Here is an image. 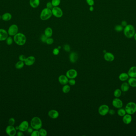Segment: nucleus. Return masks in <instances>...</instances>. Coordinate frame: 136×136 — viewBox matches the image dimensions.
<instances>
[{"instance_id":"nucleus-1","label":"nucleus","mask_w":136,"mask_h":136,"mask_svg":"<svg viewBox=\"0 0 136 136\" xmlns=\"http://www.w3.org/2000/svg\"><path fill=\"white\" fill-rule=\"evenodd\" d=\"M13 38L14 42L20 46L24 45L26 42V37L25 35L21 32H18L14 36Z\"/></svg>"},{"instance_id":"nucleus-2","label":"nucleus","mask_w":136,"mask_h":136,"mask_svg":"<svg viewBox=\"0 0 136 136\" xmlns=\"http://www.w3.org/2000/svg\"><path fill=\"white\" fill-rule=\"evenodd\" d=\"M30 125L31 127H32L33 129L39 130V129L42 128V120L38 117H34L31 120Z\"/></svg>"},{"instance_id":"nucleus-3","label":"nucleus","mask_w":136,"mask_h":136,"mask_svg":"<svg viewBox=\"0 0 136 136\" xmlns=\"http://www.w3.org/2000/svg\"><path fill=\"white\" fill-rule=\"evenodd\" d=\"M135 28L132 25H127L124 29V34L127 38H132L135 35Z\"/></svg>"},{"instance_id":"nucleus-4","label":"nucleus","mask_w":136,"mask_h":136,"mask_svg":"<svg viewBox=\"0 0 136 136\" xmlns=\"http://www.w3.org/2000/svg\"><path fill=\"white\" fill-rule=\"evenodd\" d=\"M52 10L50 9L45 8L43 9L41 12L40 18L42 20H46L49 19L52 17Z\"/></svg>"},{"instance_id":"nucleus-5","label":"nucleus","mask_w":136,"mask_h":136,"mask_svg":"<svg viewBox=\"0 0 136 136\" xmlns=\"http://www.w3.org/2000/svg\"><path fill=\"white\" fill-rule=\"evenodd\" d=\"M125 109L127 113L133 115L136 113V104L133 102H130L126 105Z\"/></svg>"},{"instance_id":"nucleus-6","label":"nucleus","mask_w":136,"mask_h":136,"mask_svg":"<svg viewBox=\"0 0 136 136\" xmlns=\"http://www.w3.org/2000/svg\"><path fill=\"white\" fill-rule=\"evenodd\" d=\"M7 32L9 36L13 37L19 32V27L16 24H12L9 27Z\"/></svg>"},{"instance_id":"nucleus-7","label":"nucleus","mask_w":136,"mask_h":136,"mask_svg":"<svg viewBox=\"0 0 136 136\" xmlns=\"http://www.w3.org/2000/svg\"><path fill=\"white\" fill-rule=\"evenodd\" d=\"M52 15L57 18H60L63 16V13L61 9L58 6L53 7L52 9Z\"/></svg>"},{"instance_id":"nucleus-8","label":"nucleus","mask_w":136,"mask_h":136,"mask_svg":"<svg viewBox=\"0 0 136 136\" xmlns=\"http://www.w3.org/2000/svg\"><path fill=\"white\" fill-rule=\"evenodd\" d=\"M109 107L106 105H102L99 108L98 113L99 115L102 116L106 115L109 111Z\"/></svg>"},{"instance_id":"nucleus-9","label":"nucleus","mask_w":136,"mask_h":136,"mask_svg":"<svg viewBox=\"0 0 136 136\" xmlns=\"http://www.w3.org/2000/svg\"><path fill=\"white\" fill-rule=\"evenodd\" d=\"M5 131L6 134L9 136H14L17 133V131L16 128L13 126L9 125L6 127Z\"/></svg>"},{"instance_id":"nucleus-10","label":"nucleus","mask_w":136,"mask_h":136,"mask_svg":"<svg viewBox=\"0 0 136 136\" xmlns=\"http://www.w3.org/2000/svg\"><path fill=\"white\" fill-rule=\"evenodd\" d=\"M112 104L113 106L117 109H120L123 107V103L119 98H115L113 99Z\"/></svg>"},{"instance_id":"nucleus-11","label":"nucleus","mask_w":136,"mask_h":136,"mask_svg":"<svg viewBox=\"0 0 136 136\" xmlns=\"http://www.w3.org/2000/svg\"><path fill=\"white\" fill-rule=\"evenodd\" d=\"M77 76V71L75 69H70L66 72V76L69 79H75Z\"/></svg>"},{"instance_id":"nucleus-12","label":"nucleus","mask_w":136,"mask_h":136,"mask_svg":"<svg viewBox=\"0 0 136 136\" xmlns=\"http://www.w3.org/2000/svg\"><path fill=\"white\" fill-rule=\"evenodd\" d=\"M29 127V124L28 122L26 121H24L19 126V130L22 131L23 132L27 131L28 128Z\"/></svg>"},{"instance_id":"nucleus-13","label":"nucleus","mask_w":136,"mask_h":136,"mask_svg":"<svg viewBox=\"0 0 136 136\" xmlns=\"http://www.w3.org/2000/svg\"><path fill=\"white\" fill-rule=\"evenodd\" d=\"M9 36L7 31L3 28H0V42L6 40Z\"/></svg>"},{"instance_id":"nucleus-14","label":"nucleus","mask_w":136,"mask_h":136,"mask_svg":"<svg viewBox=\"0 0 136 136\" xmlns=\"http://www.w3.org/2000/svg\"><path fill=\"white\" fill-rule=\"evenodd\" d=\"M36 61V58L33 56H30L26 58L24 61L25 65L27 66H30L33 65Z\"/></svg>"},{"instance_id":"nucleus-15","label":"nucleus","mask_w":136,"mask_h":136,"mask_svg":"<svg viewBox=\"0 0 136 136\" xmlns=\"http://www.w3.org/2000/svg\"><path fill=\"white\" fill-rule=\"evenodd\" d=\"M105 60L108 62H112L114 61L115 56L111 52H106L104 55Z\"/></svg>"},{"instance_id":"nucleus-16","label":"nucleus","mask_w":136,"mask_h":136,"mask_svg":"<svg viewBox=\"0 0 136 136\" xmlns=\"http://www.w3.org/2000/svg\"><path fill=\"white\" fill-rule=\"evenodd\" d=\"M123 117V122L126 125L130 124L132 121V117L131 115L126 113Z\"/></svg>"},{"instance_id":"nucleus-17","label":"nucleus","mask_w":136,"mask_h":136,"mask_svg":"<svg viewBox=\"0 0 136 136\" xmlns=\"http://www.w3.org/2000/svg\"><path fill=\"white\" fill-rule=\"evenodd\" d=\"M59 82L61 84L65 85L67 84L69 82V78L66 76L64 75H61L59 77Z\"/></svg>"},{"instance_id":"nucleus-18","label":"nucleus","mask_w":136,"mask_h":136,"mask_svg":"<svg viewBox=\"0 0 136 136\" xmlns=\"http://www.w3.org/2000/svg\"><path fill=\"white\" fill-rule=\"evenodd\" d=\"M49 116L53 119H56L59 116V113L57 111L54 109H52L49 111L48 112Z\"/></svg>"},{"instance_id":"nucleus-19","label":"nucleus","mask_w":136,"mask_h":136,"mask_svg":"<svg viewBox=\"0 0 136 136\" xmlns=\"http://www.w3.org/2000/svg\"><path fill=\"white\" fill-rule=\"evenodd\" d=\"M78 59V55L76 52H72L70 53L69 56V60L70 62L75 63L76 62Z\"/></svg>"},{"instance_id":"nucleus-20","label":"nucleus","mask_w":136,"mask_h":136,"mask_svg":"<svg viewBox=\"0 0 136 136\" xmlns=\"http://www.w3.org/2000/svg\"><path fill=\"white\" fill-rule=\"evenodd\" d=\"M128 74L130 77H136V66L131 67L129 69Z\"/></svg>"},{"instance_id":"nucleus-21","label":"nucleus","mask_w":136,"mask_h":136,"mask_svg":"<svg viewBox=\"0 0 136 136\" xmlns=\"http://www.w3.org/2000/svg\"><path fill=\"white\" fill-rule=\"evenodd\" d=\"M12 19V15L10 12H5L2 15V19L5 22L10 21Z\"/></svg>"},{"instance_id":"nucleus-22","label":"nucleus","mask_w":136,"mask_h":136,"mask_svg":"<svg viewBox=\"0 0 136 136\" xmlns=\"http://www.w3.org/2000/svg\"><path fill=\"white\" fill-rule=\"evenodd\" d=\"M30 6L34 9L38 7L40 4V0H29Z\"/></svg>"},{"instance_id":"nucleus-23","label":"nucleus","mask_w":136,"mask_h":136,"mask_svg":"<svg viewBox=\"0 0 136 136\" xmlns=\"http://www.w3.org/2000/svg\"><path fill=\"white\" fill-rule=\"evenodd\" d=\"M53 30L50 27H47L44 31V35L47 38H50L53 35Z\"/></svg>"},{"instance_id":"nucleus-24","label":"nucleus","mask_w":136,"mask_h":136,"mask_svg":"<svg viewBox=\"0 0 136 136\" xmlns=\"http://www.w3.org/2000/svg\"><path fill=\"white\" fill-rule=\"evenodd\" d=\"M129 88H130V86L128 83L127 82L123 83L121 86V90L123 92H127L129 91Z\"/></svg>"},{"instance_id":"nucleus-25","label":"nucleus","mask_w":136,"mask_h":136,"mask_svg":"<svg viewBox=\"0 0 136 136\" xmlns=\"http://www.w3.org/2000/svg\"><path fill=\"white\" fill-rule=\"evenodd\" d=\"M129 77L128 74L126 73H122L119 75V78L120 81H124L127 80L129 79Z\"/></svg>"},{"instance_id":"nucleus-26","label":"nucleus","mask_w":136,"mask_h":136,"mask_svg":"<svg viewBox=\"0 0 136 136\" xmlns=\"http://www.w3.org/2000/svg\"><path fill=\"white\" fill-rule=\"evenodd\" d=\"M128 83L131 87H136V79L134 77H130L128 80Z\"/></svg>"},{"instance_id":"nucleus-27","label":"nucleus","mask_w":136,"mask_h":136,"mask_svg":"<svg viewBox=\"0 0 136 136\" xmlns=\"http://www.w3.org/2000/svg\"><path fill=\"white\" fill-rule=\"evenodd\" d=\"M24 62L23 61H18L17 62L16 64L15 67L17 69L20 70V69L22 68L24 66Z\"/></svg>"},{"instance_id":"nucleus-28","label":"nucleus","mask_w":136,"mask_h":136,"mask_svg":"<svg viewBox=\"0 0 136 136\" xmlns=\"http://www.w3.org/2000/svg\"><path fill=\"white\" fill-rule=\"evenodd\" d=\"M122 91L121 89H117L115 90L114 92V96L116 98H119L122 95Z\"/></svg>"},{"instance_id":"nucleus-29","label":"nucleus","mask_w":136,"mask_h":136,"mask_svg":"<svg viewBox=\"0 0 136 136\" xmlns=\"http://www.w3.org/2000/svg\"><path fill=\"white\" fill-rule=\"evenodd\" d=\"M126 113L125 109H123L122 108L119 109L117 111L118 115L120 116H124Z\"/></svg>"},{"instance_id":"nucleus-30","label":"nucleus","mask_w":136,"mask_h":136,"mask_svg":"<svg viewBox=\"0 0 136 136\" xmlns=\"http://www.w3.org/2000/svg\"><path fill=\"white\" fill-rule=\"evenodd\" d=\"M70 88L69 85L67 84H66L64 85L62 89V91L63 92L65 93H67L70 91Z\"/></svg>"},{"instance_id":"nucleus-31","label":"nucleus","mask_w":136,"mask_h":136,"mask_svg":"<svg viewBox=\"0 0 136 136\" xmlns=\"http://www.w3.org/2000/svg\"><path fill=\"white\" fill-rule=\"evenodd\" d=\"M6 44L8 45H11L13 44L14 42L13 38H12V36H9L6 40Z\"/></svg>"},{"instance_id":"nucleus-32","label":"nucleus","mask_w":136,"mask_h":136,"mask_svg":"<svg viewBox=\"0 0 136 136\" xmlns=\"http://www.w3.org/2000/svg\"><path fill=\"white\" fill-rule=\"evenodd\" d=\"M51 2L53 7L58 6L60 5L61 0H52Z\"/></svg>"},{"instance_id":"nucleus-33","label":"nucleus","mask_w":136,"mask_h":136,"mask_svg":"<svg viewBox=\"0 0 136 136\" xmlns=\"http://www.w3.org/2000/svg\"><path fill=\"white\" fill-rule=\"evenodd\" d=\"M39 134L41 136H47V132L46 130L45 129H39Z\"/></svg>"},{"instance_id":"nucleus-34","label":"nucleus","mask_w":136,"mask_h":136,"mask_svg":"<svg viewBox=\"0 0 136 136\" xmlns=\"http://www.w3.org/2000/svg\"><path fill=\"white\" fill-rule=\"evenodd\" d=\"M123 26H122V25H117L115 27V30L117 32H121L123 30Z\"/></svg>"},{"instance_id":"nucleus-35","label":"nucleus","mask_w":136,"mask_h":136,"mask_svg":"<svg viewBox=\"0 0 136 136\" xmlns=\"http://www.w3.org/2000/svg\"><path fill=\"white\" fill-rule=\"evenodd\" d=\"M15 122H16L14 118H11L9 119V121H8V123H9V125L14 126L15 123Z\"/></svg>"},{"instance_id":"nucleus-36","label":"nucleus","mask_w":136,"mask_h":136,"mask_svg":"<svg viewBox=\"0 0 136 136\" xmlns=\"http://www.w3.org/2000/svg\"><path fill=\"white\" fill-rule=\"evenodd\" d=\"M53 42H54V40L53 38H52L51 37H50V38H47L46 43L48 45H51V44H53Z\"/></svg>"},{"instance_id":"nucleus-37","label":"nucleus","mask_w":136,"mask_h":136,"mask_svg":"<svg viewBox=\"0 0 136 136\" xmlns=\"http://www.w3.org/2000/svg\"><path fill=\"white\" fill-rule=\"evenodd\" d=\"M63 49L66 52H69L70 50V47L69 44H65L63 46Z\"/></svg>"},{"instance_id":"nucleus-38","label":"nucleus","mask_w":136,"mask_h":136,"mask_svg":"<svg viewBox=\"0 0 136 136\" xmlns=\"http://www.w3.org/2000/svg\"><path fill=\"white\" fill-rule=\"evenodd\" d=\"M39 135H40V134H39V131H38V130L33 131L31 134V136H39Z\"/></svg>"},{"instance_id":"nucleus-39","label":"nucleus","mask_w":136,"mask_h":136,"mask_svg":"<svg viewBox=\"0 0 136 136\" xmlns=\"http://www.w3.org/2000/svg\"><path fill=\"white\" fill-rule=\"evenodd\" d=\"M47 38H48L46 37L44 34V35H42L41 37V40L43 43H46Z\"/></svg>"},{"instance_id":"nucleus-40","label":"nucleus","mask_w":136,"mask_h":136,"mask_svg":"<svg viewBox=\"0 0 136 136\" xmlns=\"http://www.w3.org/2000/svg\"><path fill=\"white\" fill-rule=\"evenodd\" d=\"M53 53L54 55H58L59 53V49L58 48H55L53 50Z\"/></svg>"},{"instance_id":"nucleus-41","label":"nucleus","mask_w":136,"mask_h":136,"mask_svg":"<svg viewBox=\"0 0 136 136\" xmlns=\"http://www.w3.org/2000/svg\"><path fill=\"white\" fill-rule=\"evenodd\" d=\"M86 1L89 6H93L94 4V0H86Z\"/></svg>"},{"instance_id":"nucleus-42","label":"nucleus","mask_w":136,"mask_h":136,"mask_svg":"<svg viewBox=\"0 0 136 136\" xmlns=\"http://www.w3.org/2000/svg\"><path fill=\"white\" fill-rule=\"evenodd\" d=\"M76 81L74 79H71L69 80L68 83L71 86L75 85L76 84Z\"/></svg>"},{"instance_id":"nucleus-43","label":"nucleus","mask_w":136,"mask_h":136,"mask_svg":"<svg viewBox=\"0 0 136 136\" xmlns=\"http://www.w3.org/2000/svg\"><path fill=\"white\" fill-rule=\"evenodd\" d=\"M53 7V5H52V2H49L48 3H47V4H46V8H48V9H50L52 10Z\"/></svg>"},{"instance_id":"nucleus-44","label":"nucleus","mask_w":136,"mask_h":136,"mask_svg":"<svg viewBox=\"0 0 136 136\" xmlns=\"http://www.w3.org/2000/svg\"><path fill=\"white\" fill-rule=\"evenodd\" d=\"M26 58V56L24 55H21L19 57V59L20 61H23V62L25 61Z\"/></svg>"},{"instance_id":"nucleus-45","label":"nucleus","mask_w":136,"mask_h":136,"mask_svg":"<svg viewBox=\"0 0 136 136\" xmlns=\"http://www.w3.org/2000/svg\"><path fill=\"white\" fill-rule=\"evenodd\" d=\"M16 135H17L18 136H24V134L23 133V132L21 131H19V132H18L16 133Z\"/></svg>"},{"instance_id":"nucleus-46","label":"nucleus","mask_w":136,"mask_h":136,"mask_svg":"<svg viewBox=\"0 0 136 136\" xmlns=\"http://www.w3.org/2000/svg\"><path fill=\"white\" fill-rule=\"evenodd\" d=\"M108 113L111 115H113L115 113V111L113 109H109Z\"/></svg>"},{"instance_id":"nucleus-47","label":"nucleus","mask_w":136,"mask_h":136,"mask_svg":"<svg viewBox=\"0 0 136 136\" xmlns=\"http://www.w3.org/2000/svg\"><path fill=\"white\" fill-rule=\"evenodd\" d=\"M33 129L32 128H28V130H27V132L29 133H32V132H33Z\"/></svg>"},{"instance_id":"nucleus-48","label":"nucleus","mask_w":136,"mask_h":136,"mask_svg":"<svg viewBox=\"0 0 136 136\" xmlns=\"http://www.w3.org/2000/svg\"><path fill=\"white\" fill-rule=\"evenodd\" d=\"M127 22L125 21H123L122 22V25L123 27H125L127 25Z\"/></svg>"},{"instance_id":"nucleus-49","label":"nucleus","mask_w":136,"mask_h":136,"mask_svg":"<svg viewBox=\"0 0 136 136\" xmlns=\"http://www.w3.org/2000/svg\"><path fill=\"white\" fill-rule=\"evenodd\" d=\"M89 9V10H90V11H91V12L93 11L94 10V8L93 6H90Z\"/></svg>"},{"instance_id":"nucleus-50","label":"nucleus","mask_w":136,"mask_h":136,"mask_svg":"<svg viewBox=\"0 0 136 136\" xmlns=\"http://www.w3.org/2000/svg\"><path fill=\"white\" fill-rule=\"evenodd\" d=\"M134 37L135 40L136 41V33H135V35H134Z\"/></svg>"},{"instance_id":"nucleus-51","label":"nucleus","mask_w":136,"mask_h":136,"mask_svg":"<svg viewBox=\"0 0 136 136\" xmlns=\"http://www.w3.org/2000/svg\"><path fill=\"white\" fill-rule=\"evenodd\" d=\"M58 48H59V49H61V47L60 46H58Z\"/></svg>"}]
</instances>
